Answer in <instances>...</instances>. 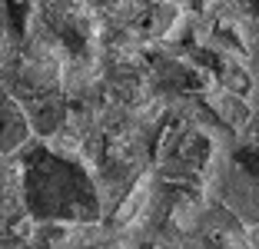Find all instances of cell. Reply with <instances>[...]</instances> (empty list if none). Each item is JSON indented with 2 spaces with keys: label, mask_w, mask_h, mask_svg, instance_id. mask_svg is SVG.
Wrapping results in <instances>:
<instances>
[{
  "label": "cell",
  "mask_w": 259,
  "mask_h": 249,
  "mask_svg": "<svg viewBox=\"0 0 259 249\" xmlns=\"http://www.w3.org/2000/svg\"><path fill=\"white\" fill-rule=\"evenodd\" d=\"M23 206L33 219H50L63 226H87L103 219L93 173L73 159H63L44 146L23 156Z\"/></svg>",
  "instance_id": "1"
},
{
  "label": "cell",
  "mask_w": 259,
  "mask_h": 249,
  "mask_svg": "<svg viewBox=\"0 0 259 249\" xmlns=\"http://www.w3.org/2000/svg\"><path fill=\"white\" fill-rule=\"evenodd\" d=\"M30 140H33V130L27 123L23 106L14 97L0 93V159H10L17 153H23Z\"/></svg>",
  "instance_id": "2"
}]
</instances>
